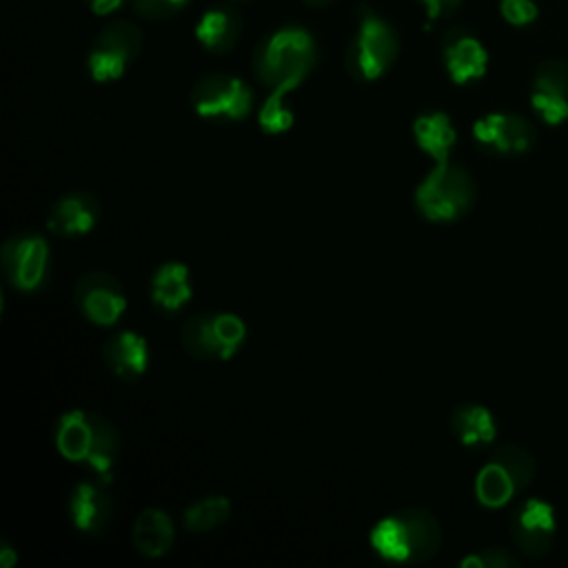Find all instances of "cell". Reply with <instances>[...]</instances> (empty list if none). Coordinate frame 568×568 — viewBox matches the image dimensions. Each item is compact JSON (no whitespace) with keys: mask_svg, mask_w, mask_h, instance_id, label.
<instances>
[{"mask_svg":"<svg viewBox=\"0 0 568 568\" xmlns=\"http://www.w3.org/2000/svg\"><path fill=\"white\" fill-rule=\"evenodd\" d=\"M371 548L386 561L424 564L442 546V526L426 508H402L382 517L368 535Z\"/></svg>","mask_w":568,"mask_h":568,"instance_id":"1","label":"cell"},{"mask_svg":"<svg viewBox=\"0 0 568 568\" xmlns=\"http://www.w3.org/2000/svg\"><path fill=\"white\" fill-rule=\"evenodd\" d=\"M317 47L313 36L302 27H282L268 33L253 53V73L266 87L284 82L302 84L313 71Z\"/></svg>","mask_w":568,"mask_h":568,"instance_id":"2","label":"cell"},{"mask_svg":"<svg viewBox=\"0 0 568 568\" xmlns=\"http://www.w3.org/2000/svg\"><path fill=\"white\" fill-rule=\"evenodd\" d=\"M473 175L450 160L435 162L433 171L415 189V206L430 222H455L475 204Z\"/></svg>","mask_w":568,"mask_h":568,"instance_id":"3","label":"cell"},{"mask_svg":"<svg viewBox=\"0 0 568 568\" xmlns=\"http://www.w3.org/2000/svg\"><path fill=\"white\" fill-rule=\"evenodd\" d=\"M399 53V38L390 22L373 9L362 7L357 13V31L346 49V71L362 82L382 78Z\"/></svg>","mask_w":568,"mask_h":568,"instance_id":"4","label":"cell"},{"mask_svg":"<svg viewBox=\"0 0 568 568\" xmlns=\"http://www.w3.org/2000/svg\"><path fill=\"white\" fill-rule=\"evenodd\" d=\"M535 459L519 444H501L475 477V497L486 508H501L535 479Z\"/></svg>","mask_w":568,"mask_h":568,"instance_id":"5","label":"cell"},{"mask_svg":"<svg viewBox=\"0 0 568 568\" xmlns=\"http://www.w3.org/2000/svg\"><path fill=\"white\" fill-rule=\"evenodd\" d=\"M246 339V324L235 313H195L180 326V342L195 359H229Z\"/></svg>","mask_w":568,"mask_h":568,"instance_id":"6","label":"cell"},{"mask_svg":"<svg viewBox=\"0 0 568 568\" xmlns=\"http://www.w3.org/2000/svg\"><path fill=\"white\" fill-rule=\"evenodd\" d=\"M4 280L20 293H38L51 275V251L44 235L36 231L11 233L0 248Z\"/></svg>","mask_w":568,"mask_h":568,"instance_id":"7","label":"cell"},{"mask_svg":"<svg viewBox=\"0 0 568 568\" xmlns=\"http://www.w3.org/2000/svg\"><path fill=\"white\" fill-rule=\"evenodd\" d=\"M191 106L206 120L240 122L251 113L253 91L237 75L209 73L193 84Z\"/></svg>","mask_w":568,"mask_h":568,"instance_id":"8","label":"cell"},{"mask_svg":"<svg viewBox=\"0 0 568 568\" xmlns=\"http://www.w3.org/2000/svg\"><path fill=\"white\" fill-rule=\"evenodd\" d=\"M142 51V31L129 20H118L104 27L93 40L87 69L95 82H113L124 75L131 62Z\"/></svg>","mask_w":568,"mask_h":568,"instance_id":"9","label":"cell"},{"mask_svg":"<svg viewBox=\"0 0 568 568\" xmlns=\"http://www.w3.org/2000/svg\"><path fill=\"white\" fill-rule=\"evenodd\" d=\"M508 528L517 550L528 559H539L548 555L557 537L555 508L541 497H528L513 510Z\"/></svg>","mask_w":568,"mask_h":568,"instance_id":"10","label":"cell"},{"mask_svg":"<svg viewBox=\"0 0 568 568\" xmlns=\"http://www.w3.org/2000/svg\"><path fill=\"white\" fill-rule=\"evenodd\" d=\"M78 311L98 326H113L126 311V293L120 280L106 271H87L73 286Z\"/></svg>","mask_w":568,"mask_h":568,"instance_id":"11","label":"cell"},{"mask_svg":"<svg viewBox=\"0 0 568 568\" xmlns=\"http://www.w3.org/2000/svg\"><path fill=\"white\" fill-rule=\"evenodd\" d=\"M473 138L484 153L510 158L530 151L537 131L530 120L519 113L495 111L486 113L473 124Z\"/></svg>","mask_w":568,"mask_h":568,"instance_id":"12","label":"cell"},{"mask_svg":"<svg viewBox=\"0 0 568 568\" xmlns=\"http://www.w3.org/2000/svg\"><path fill=\"white\" fill-rule=\"evenodd\" d=\"M530 104L548 126L568 120V62L550 58L535 69Z\"/></svg>","mask_w":568,"mask_h":568,"instance_id":"13","label":"cell"},{"mask_svg":"<svg viewBox=\"0 0 568 568\" xmlns=\"http://www.w3.org/2000/svg\"><path fill=\"white\" fill-rule=\"evenodd\" d=\"M100 200L89 191H71L60 195L47 213V229L58 237H80L100 222Z\"/></svg>","mask_w":568,"mask_h":568,"instance_id":"14","label":"cell"},{"mask_svg":"<svg viewBox=\"0 0 568 568\" xmlns=\"http://www.w3.org/2000/svg\"><path fill=\"white\" fill-rule=\"evenodd\" d=\"M69 519L84 535H102L113 519V499L104 481H78L69 493Z\"/></svg>","mask_w":568,"mask_h":568,"instance_id":"15","label":"cell"},{"mask_svg":"<svg viewBox=\"0 0 568 568\" xmlns=\"http://www.w3.org/2000/svg\"><path fill=\"white\" fill-rule=\"evenodd\" d=\"M444 67L455 84H468L479 80L488 67V53L484 44L464 29H450L444 36Z\"/></svg>","mask_w":568,"mask_h":568,"instance_id":"16","label":"cell"},{"mask_svg":"<svg viewBox=\"0 0 568 568\" xmlns=\"http://www.w3.org/2000/svg\"><path fill=\"white\" fill-rule=\"evenodd\" d=\"M102 355L109 371L124 382L142 377L149 366V344L144 335L135 331H120L111 335L102 348Z\"/></svg>","mask_w":568,"mask_h":568,"instance_id":"17","label":"cell"},{"mask_svg":"<svg viewBox=\"0 0 568 568\" xmlns=\"http://www.w3.org/2000/svg\"><path fill=\"white\" fill-rule=\"evenodd\" d=\"M149 293H151V302L160 311H164L169 315L182 311L189 304L191 295H193L189 266L182 264V262L160 264L151 275Z\"/></svg>","mask_w":568,"mask_h":568,"instance_id":"18","label":"cell"},{"mask_svg":"<svg viewBox=\"0 0 568 568\" xmlns=\"http://www.w3.org/2000/svg\"><path fill=\"white\" fill-rule=\"evenodd\" d=\"M450 433L466 448H481L495 442L497 422L484 404H459L450 413Z\"/></svg>","mask_w":568,"mask_h":568,"instance_id":"19","label":"cell"},{"mask_svg":"<svg viewBox=\"0 0 568 568\" xmlns=\"http://www.w3.org/2000/svg\"><path fill=\"white\" fill-rule=\"evenodd\" d=\"M240 33H242V18L231 7L209 9L195 27L197 42L211 53H224L233 49L240 40Z\"/></svg>","mask_w":568,"mask_h":568,"instance_id":"20","label":"cell"},{"mask_svg":"<svg viewBox=\"0 0 568 568\" xmlns=\"http://www.w3.org/2000/svg\"><path fill=\"white\" fill-rule=\"evenodd\" d=\"M91 426H93V435H91V448L87 455V466L98 475V479L102 481H111L113 468L120 459V450H122V439L118 428L100 413L91 410Z\"/></svg>","mask_w":568,"mask_h":568,"instance_id":"21","label":"cell"},{"mask_svg":"<svg viewBox=\"0 0 568 568\" xmlns=\"http://www.w3.org/2000/svg\"><path fill=\"white\" fill-rule=\"evenodd\" d=\"M175 541L173 519L160 508H144L133 524V544L144 557H162Z\"/></svg>","mask_w":568,"mask_h":568,"instance_id":"22","label":"cell"},{"mask_svg":"<svg viewBox=\"0 0 568 568\" xmlns=\"http://www.w3.org/2000/svg\"><path fill=\"white\" fill-rule=\"evenodd\" d=\"M413 135H415L417 146L424 153H428L435 162H446L457 142V131H455L450 118L442 111L422 113L413 122Z\"/></svg>","mask_w":568,"mask_h":568,"instance_id":"23","label":"cell"},{"mask_svg":"<svg viewBox=\"0 0 568 568\" xmlns=\"http://www.w3.org/2000/svg\"><path fill=\"white\" fill-rule=\"evenodd\" d=\"M91 435H93V426H91V410H69L64 413L58 424H55V446L60 450V455L69 462H87L89 448H91Z\"/></svg>","mask_w":568,"mask_h":568,"instance_id":"24","label":"cell"},{"mask_svg":"<svg viewBox=\"0 0 568 568\" xmlns=\"http://www.w3.org/2000/svg\"><path fill=\"white\" fill-rule=\"evenodd\" d=\"M231 515V501L224 495H206L182 513V526L189 532H206L222 526Z\"/></svg>","mask_w":568,"mask_h":568,"instance_id":"25","label":"cell"},{"mask_svg":"<svg viewBox=\"0 0 568 568\" xmlns=\"http://www.w3.org/2000/svg\"><path fill=\"white\" fill-rule=\"evenodd\" d=\"M293 89H295V84H291V82L277 84V87L271 89L268 98L262 102L260 113H257V122H260V129L264 133L277 135V133H284L293 126V111L286 104V95Z\"/></svg>","mask_w":568,"mask_h":568,"instance_id":"26","label":"cell"},{"mask_svg":"<svg viewBox=\"0 0 568 568\" xmlns=\"http://www.w3.org/2000/svg\"><path fill=\"white\" fill-rule=\"evenodd\" d=\"M459 566L462 568H519L521 559L506 548L493 546V548H481L477 552L466 555L459 561Z\"/></svg>","mask_w":568,"mask_h":568,"instance_id":"27","label":"cell"},{"mask_svg":"<svg viewBox=\"0 0 568 568\" xmlns=\"http://www.w3.org/2000/svg\"><path fill=\"white\" fill-rule=\"evenodd\" d=\"M191 0H133L138 16L149 20H164L182 11Z\"/></svg>","mask_w":568,"mask_h":568,"instance_id":"28","label":"cell"},{"mask_svg":"<svg viewBox=\"0 0 568 568\" xmlns=\"http://www.w3.org/2000/svg\"><path fill=\"white\" fill-rule=\"evenodd\" d=\"M499 9L504 20L515 27H524L537 18L535 0H501Z\"/></svg>","mask_w":568,"mask_h":568,"instance_id":"29","label":"cell"},{"mask_svg":"<svg viewBox=\"0 0 568 568\" xmlns=\"http://www.w3.org/2000/svg\"><path fill=\"white\" fill-rule=\"evenodd\" d=\"M462 2L464 0H422V4L426 7V13L430 18H446V16L455 13Z\"/></svg>","mask_w":568,"mask_h":568,"instance_id":"30","label":"cell"},{"mask_svg":"<svg viewBox=\"0 0 568 568\" xmlns=\"http://www.w3.org/2000/svg\"><path fill=\"white\" fill-rule=\"evenodd\" d=\"M89 4H91V9H93L98 16H104V13L115 11V9L122 4V0H89Z\"/></svg>","mask_w":568,"mask_h":568,"instance_id":"31","label":"cell"},{"mask_svg":"<svg viewBox=\"0 0 568 568\" xmlns=\"http://www.w3.org/2000/svg\"><path fill=\"white\" fill-rule=\"evenodd\" d=\"M18 561V552L9 546V541H0V564L2 568H11Z\"/></svg>","mask_w":568,"mask_h":568,"instance_id":"32","label":"cell"},{"mask_svg":"<svg viewBox=\"0 0 568 568\" xmlns=\"http://www.w3.org/2000/svg\"><path fill=\"white\" fill-rule=\"evenodd\" d=\"M308 2H313V4H322V2H328V0H308Z\"/></svg>","mask_w":568,"mask_h":568,"instance_id":"33","label":"cell"}]
</instances>
